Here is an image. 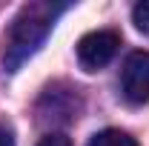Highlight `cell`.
<instances>
[{"label": "cell", "mask_w": 149, "mask_h": 146, "mask_svg": "<svg viewBox=\"0 0 149 146\" xmlns=\"http://www.w3.org/2000/svg\"><path fill=\"white\" fill-rule=\"evenodd\" d=\"M120 92L135 106L149 103V52H132L126 57L120 69Z\"/></svg>", "instance_id": "obj_3"}, {"label": "cell", "mask_w": 149, "mask_h": 146, "mask_svg": "<svg viewBox=\"0 0 149 146\" xmlns=\"http://www.w3.org/2000/svg\"><path fill=\"white\" fill-rule=\"evenodd\" d=\"M132 23L138 26V32H143L149 37V0H141L135 9H132Z\"/></svg>", "instance_id": "obj_6"}, {"label": "cell", "mask_w": 149, "mask_h": 146, "mask_svg": "<svg viewBox=\"0 0 149 146\" xmlns=\"http://www.w3.org/2000/svg\"><path fill=\"white\" fill-rule=\"evenodd\" d=\"M80 112V97L77 89L60 92L57 86H49L43 92L40 103H37V115L43 123H72Z\"/></svg>", "instance_id": "obj_4"}, {"label": "cell", "mask_w": 149, "mask_h": 146, "mask_svg": "<svg viewBox=\"0 0 149 146\" xmlns=\"http://www.w3.org/2000/svg\"><path fill=\"white\" fill-rule=\"evenodd\" d=\"M37 146H72V140H69L63 132H49V135H46Z\"/></svg>", "instance_id": "obj_7"}, {"label": "cell", "mask_w": 149, "mask_h": 146, "mask_svg": "<svg viewBox=\"0 0 149 146\" xmlns=\"http://www.w3.org/2000/svg\"><path fill=\"white\" fill-rule=\"evenodd\" d=\"M86 146H138V140L120 129H103V132L92 135V140Z\"/></svg>", "instance_id": "obj_5"}, {"label": "cell", "mask_w": 149, "mask_h": 146, "mask_svg": "<svg viewBox=\"0 0 149 146\" xmlns=\"http://www.w3.org/2000/svg\"><path fill=\"white\" fill-rule=\"evenodd\" d=\"M118 49H120V35L112 29H97V32H89V35L80 37L77 60L86 72H97L118 55Z\"/></svg>", "instance_id": "obj_2"}, {"label": "cell", "mask_w": 149, "mask_h": 146, "mask_svg": "<svg viewBox=\"0 0 149 146\" xmlns=\"http://www.w3.org/2000/svg\"><path fill=\"white\" fill-rule=\"evenodd\" d=\"M57 12H60V6L49 3V0L26 3L17 12V17L12 20V29L6 35V52H3L6 72H17L20 66L40 49V43L52 32V23H55Z\"/></svg>", "instance_id": "obj_1"}, {"label": "cell", "mask_w": 149, "mask_h": 146, "mask_svg": "<svg viewBox=\"0 0 149 146\" xmlns=\"http://www.w3.org/2000/svg\"><path fill=\"white\" fill-rule=\"evenodd\" d=\"M0 146H15V138H12V132L0 123Z\"/></svg>", "instance_id": "obj_8"}]
</instances>
